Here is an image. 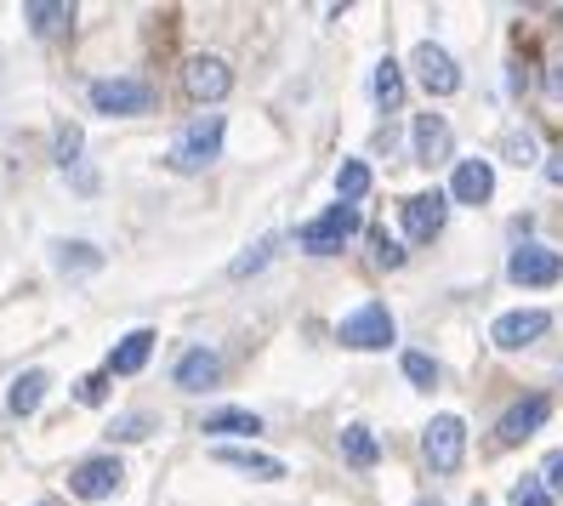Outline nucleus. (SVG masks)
I'll use <instances>...</instances> for the list:
<instances>
[{
    "instance_id": "obj_1",
    "label": "nucleus",
    "mask_w": 563,
    "mask_h": 506,
    "mask_svg": "<svg viewBox=\"0 0 563 506\" xmlns=\"http://www.w3.org/2000/svg\"><path fill=\"white\" fill-rule=\"evenodd\" d=\"M217 154H222V114H206L172 143V172H206Z\"/></svg>"
},
{
    "instance_id": "obj_2",
    "label": "nucleus",
    "mask_w": 563,
    "mask_h": 506,
    "mask_svg": "<svg viewBox=\"0 0 563 506\" xmlns=\"http://www.w3.org/2000/svg\"><path fill=\"white\" fill-rule=\"evenodd\" d=\"M353 233H358V206H342V199H336V206H330L319 222H308L302 233H296V245L313 251V256H336Z\"/></svg>"
},
{
    "instance_id": "obj_3",
    "label": "nucleus",
    "mask_w": 563,
    "mask_h": 506,
    "mask_svg": "<svg viewBox=\"0 0 563 506\" xmlns=\"http://www.w3.org/2000/svg\"><path fill=\"white\" fill-rule=\"evenodd\" d=\"M421 455H427L433 472H455L461 455H467V421L461 416H433L427 432H421Z\"/></svg>"
},
{
    "instance_id": "obj_4",
    "label": "nucleus",
    "mask_w": 563,
    "mask_h": 506,
    "mask_svg": "<svg viewBox=\"0 0 563 506\" xmlns=\"http://www.w3.org/2000/svg\"><path fill=\"white\" fill-rule=\"evenodd\" d=\"M336 336H342V348L382 353V348H393V314L382 308V301H364L358 314H347V319L336 324Z\"/></svg>"
},
{
    "instance_id": "obj_5",
    "label": "nucleus",
    "mask_w": 563,
    "mask_h": 506,
    "mask_svg": "<svg viewBox=\"0 0 563 506\" xmlns=\"http://www.w3.org/2000/svg\"><path fill=\"white\" fill-rule=\"evenodd\" d=\"M444 217H450V194H439V188H421V194H410L405 206H399V222H405V233H410L416 245L439 240Z\"/></svg>"
},
{
    "instance_id": "obj_6",
    "label": "nucleus",
    "mask_w": 563,
    "mask_h": 506,
    "mask_svg": "<svg viewBox=\"0 0 563 506\" xmlns=\"http://www.w3.org/2000/svg\"><path fill=\"white\" fill-rule=\"evenodd\" d=\"M228 86H234V69L217 57V52H200L183 63V91L194 97V103H222Z\"/></svg>"
},
{
    "instance_id": "obj_7",
    "label": "nucleus",
    "mask_w": 563,
    "mask_h": 506,
    "mask_svg": "<svg viewBox=\"0 0 563 506\" xmlns=\"http://www.w3.org/2000/svg\"><path fill=\"white\" fill-rule=\"evenodd\" d=\"M410 69H416V80L433 91V97H455L461 91V69H455V57L444 52V46H433V41H421L416 52H410Z\"/></svg>"
},
{
    "instance_id": "obj_8",
    "label": "nucleus",
    "mask_w": 563,
    "mask_h": 506,
    "mask_svg": "<svg viewBox=\"0 0 563 506\" xmlns=\"http://www.w3.org/2000/svg\"><path fill=\"white\" fill-rule=\"evenodd\" d=\"M552 330V314H541V308H518V314H501L489 324V342L501 348V353H518V348H529V342H541V336Z\"/></svg>"
},
{
    "instance_id": "obj_9",
    "label": "nucleus",
    "mask_w": 563,
    "mask_h": 506,
    "mask_svg": "<svg viewBox=\"0 0 563 506\" xmlns=\"http://www.w3.org/2000/svg\"><path fill=\"white\" fill-rule=\"evenodd\" d=\"M91 109L97 114H143V109H154V91L143 80H91Z\"/></svg>"
},
{
    "instance_id": "obj_10",
    "label": "nucleus",
    "mask_w": 563,
    "mask_h": 506,
    "mask_svg": "<svg viewBox=\"0 0 563 506\" xmlns=\"http://www.w3.org/2000/svg\"><path fill=\"white\" fill-rule=\"evenodd\" d=\"M120 484H125V466H120L114 455H91V461H80V466L69 472V490H75L80 501H109Z\"/></svg>"
},
{
    "instance_id": "obj_11",
    "label": "nucleus",
    "mask_w": 563,
    "mask_h": 506,
    "mask_svg": "<svg viewBox=\"0 0 563 506\" xmlns=\"http://www.w3.org/2000/svg\"><path fill=\"white\" fill-rule=\"evenodd\" d=\"M512 285H558L563 279V256L547 251V245H518L512 262H507Z\"/></svg>"
},
{
    "instance_id": "obj_12",
    "label": "nucleus",
    "mask_w": 563,
    "mask_h": 506,
    "mask_svg": "<svg viewBox=\"0 0 563 506\" xmlns=\"http://www.w3.org/2000/svg\"><path fill=\"white\" fill-rule=\"evenodd\" d=\"M547 416H552V404H547L541 393H529V398H518L512 410L501 416V427H495V438H501V444H523V438H536V432L547 427Z\"/></svg>"
},
{
    "instance_id": "obj_13",
    "label": "nucleus",
    "mask_w": 563,
    "mask_h": 506,
    "mask_svg": "<svg viewBox=\"0 0 563 506\" xmlns=\"http://www.w3.org/2000/svg\"><path fill=\"white\" fill-rule=\"evenodd\" d=\"M410 138H416V160H421V165H444V160L455 154V131H450L444 114H416Z\"/></svg>"
},
{
    "instance_id": "obj_14",
    "label": "nucleus",
    "mask_w": 563,
    "mask_h": 506,
    "mask_svg": "<svg viewBox=\"0 0 563 506\" xmlns=\"http://www.w3.org/2000/svg\"><path fill=\"white\" fill-rule=\"evenodd\" d=\"M172 376H177V387H183V393H211V387L222 382V359H217L211 348H188V353L177 359Z\"/></svg>"
},
{
    "instance_id": "obj_15",
    "label": "nucleus",
    "mask_w": 563,
    "mask_h": 506,
    "mask_svg": "<svg viewBox=\"0 0 563 506\" xmlns=\"http://www.w3.org/2000/svg\"><path fill=\"white\" fill-rule=\"evenodd\" d=\"M489 194H495L489 160H461V165H455V177H450V199H461V206H484Z\"/></svg>"
},
{
    "instance_id": "obj_16",
    "label": "nucleus",
    "mask_w": 563,
    "mask_h": 506,
    "mask_svg": "<svg viewBox=\"0 0 563 506\" xmlns=\"http://www.w3.org/2000/svg\"><path fill=\"white\" fill-rule=\"evenodd\" d=\"M23 18H29V29H35L41 41H57V35H69L75 7H69V0H29Z\"/></svg>"
},
{
    "instance_id": "obj_17",
    "label": "nucleus",
    "mask_w": 563,
    "mask_h": 506,
    "mask_svg": "<svg viewBox=\"0 0 563 506\" xmlns=\"http://www.w3.org/2000/svg\"><path fill=\"white\" fill-rule=\"evenodd\" d=\"M217 461H222V466H234V472H245V479H262V484L285 479V461H279V455H256V450H234V444H217Z\"/></svg>"
},
{
    "instance_id": "obj_18",
    "label": "nucleus",
    "mask_w": 563,
    "mask_h": 506,
    "mask_svg": "<svg viewBox=\"0 0 563 506\" xmlns=\"http://www.w3.org/2000/svg\"><path fill=\"white\" fill-rule=\"evenodd\" d=\"M148 359H154V330H131L125 342L109 353V370H114V376H143Z\"/></svg>"
},
{
    "instance_id": "obj_19",
    "label": "nucleus",
    "mask_w": 563,
    "mask_h": 506,
    "mask_svg": "<svg viewBox=\"0 0 563 506\" xmlns=\"http://www.w3.org/2000/svg\"><path fill=\"white\" fill-rule=\"evenodd\" d=\"M46 387H52V376H46V370H23V376L12 382V416H35L41 410V404H46Z\"/></svg>"
},
{
    "instance_id": "obj_20",
    "label": "nucleus",
    "mask_w": 563,
    "mask_h": 506,
    "mask_svg": "<svg viewBox=\"0 0 563 506\" xmlns=\"http://www.w3.org/2000/svg\"><path fill=\"white\" fill-rule=\"evenodd\" d=\"M200 427H206L211 438H256V432H262V416H256V410H211Z\"/></svg>"
},
{
    "instance_id": "obj_21",
    "label": "nucleus",
    "mask_w": 563,
    "mask_h": 506,
    "mask_svg": "<svg viewBox=\"0 0 563 506\" xmlns=\"http://www.w3.org/2000/svg\"><path fill=\"white\" fill-rule=\"evenodd\" d=\"M342 455H347V466H358V472H371L376 461H382V444H376V432L371 427H342Z\"/></svg>"
},
{
    "instance_id": "obj_22",
    "label": "nucleus",
    "mask_w": 563,
    "mask_h": 506,
    "mask_svg": "<svg viewBox=\"0 0 563 506\" xmlns=\"http://www.w3.org/2000/svg\"><path fill=\"white\" fill-rule=\"evenodd\" d=\"M376 103L393 114V109H405V69L393 57H382L376 63Z\"/></svg>"
},
{
    "instance_id": "obj_23",
    "label": "nucleus",
    "mask_w": 563,
    "mask_h": 506,
    "mask_svg": "<svg viewBox=\"0 0 563 506\" xmlns=\"http://www.w3.org/2000/svg\"><path fill=\"white\" fill-rule=\"evenodd\" d=\"M57 267H63V274H97V267H103V251H91L80 240H63L57 245Z\"/></svg>"
},
{
    "instance_id": "obj_24",
    "label": "nucleus",
    "mask_w": 563,
    "mask_h": 506,
    "mask_svg": "<svg viewBox=\"0 0 563 506\" xmlns=\"http://www.w3.org/2000/svg\"><path fill=\"white\" fill-rule=\"evenodd\" d=\"M336 194H342V206H358V199L371 194V165H364V160H347L342 172H336Z\"/></svg>"
},
{
    "instance_id": "obj_25",
    "label": "nucleus",
    "mask_w": 563,
    "mask_h": 506,
    "mask_svg": "<svg viewBox=\"0 0 563 506\" xmlns=\"http://www.w3.org/2000/svg\"><path fill=\"white\" fill-rule=\"evenodd\" d=\"M80 143H86V138H80V125L63 120V125H57V138H52V160L63 165V172H75V165H80Z\"/></svg>"
},
{
    "instance_id": "obj_26",
    "label": "nucleus",
    "mask_w": 563,
    "mask_h": 506,
    "mask_svg": "<svg viewBox=\"0 0 563 506\" xmlns=\"http://www.w3.org/2000/svg\"><path fill=\"white\" fill-rule=\"evenodd\" d=\"M512 506H552V490L541 472H523V479L512 484Z\"/></svg>"
},
{
    "instance_id": "obj_27",
    "label": "nucleus",
    "mask_w": 563,
    "mask_h": 506,
    "mask_svg": "<svg viewBox=\"0 0 563 506\" xmlns=\"http://www.w3.org/2000/svg\"><path fill=\"white\" fill-rule=\"evenodd\" d=\"M501 148H507V160H512V165H536V160H541V154H536V138H529V131H507Z\"/></svg>"
},
{
    "instance_id": "obj_28",
    "label": "nucleus",
    "mask_w": 563,
    "mask_h": 506,
    "mask_svg": "<svg viewBox=\"0 0 563 506\" xmlns=\"http://www.w3.org/2000/svg\"><path fill=\"white\" fill-rule=\"evenodd\" d=\"M405 376H410L416 387H439V364L427 359V353H405Z\"/></svg>"
},
{
    "instance_id": "obj_29",
    "label": "nucleus",
    "mask_w": 563,
    "mask_h": 506,
    "mask_svg": "<svg viewBox=\"0 0 563 506\" xmlns=\"http://www.w3.org/2000/svg\"><path fill=\"white\" fill-rule=\"evenodd\" d=\"M274 245H279V240H256V251H245V256L234 262V279H245V274H256V267H262V262H268V256H274Z\"/></svg>"
},
{
    "instance_id": "obj_30",
    "label": "nucleus",
    "mask_w": 563,
    "mask_h": 506,
    "mask_svg": "<svg viewBox=\"0 0 563 506\" xmlns=\"http://www.w3.org/2000/svg\"><path fill=\"white\" fill-rule=\"evenodd\" d=\"M154 432V421L148 416H125V421H114L109 427V438H120V444H131V438H148Z\"/></svg>"
},
{
    "instance_id": "obj_31",
    "label": "nucleus",
    "mask_w": 563,
    "mask_h": 506,
    "mask_svg": "<svg viewBox=\"0 0 563 506\" xmlns=\"http://www.w3.org/2000/svg\"><path fill=\"white\" fill-rule=\"evenodd\" d=\"M75 398H80V404H109V376H86V382L75 387Z\"/></svg>"
},
{
    "instance_id": "obj_32",
    "label": "nucleus",
    "mask_w": 563,
    "mask_h": 506,
    "mask_svg": "<svg viewBox=\"0 0 563 506\" xmlns=\"http://www.w3.org/2000/svg\"><path fill=\"white\" fill-rule=\"evenodd\" d=\"M376 262H382V267H399V262H405V251H399V245H393L387 233H382V240H376Z\"/></svg>"
},
{
    "instance_id": "obj_33",
    "label": "nucleus",
    "mask_w": 563,
    "mask_h": 506,
    "mask_svg": "<svg viewBox=\"0 0 563 506\" xmlns=\"http://www.w3.org/2000/svg\"><path fill=\"white\" fill-rule=\"evenodd\" d=\"M541 479H547V490H552V495H563V455H552V461H547Z\"/></svg>"
},
{
    "instance_id": "obj_34",
    "label": "nucleus",
    "mask_w": 563,
    "mask_h": 506,
    "mask_svg": "<svg viewBox=\"0 0 563 506\" xmlns=\"http://www.w3.org/2000/svg\"><path fill=\"white\" fill-rule=\"evenodd\" d=\"M547 177H552V183L563 188V154H558V160H547Z\"/></svg>"
},
{
    "instance_id": "obj_35",
    "label": "nucleus",
    "mask_w": 563,
    "mask_h": 506,
    "mask_svg": "<svg viewBox=\"0 0 563 506\" xmlns=\"http://www.w3.org/2000/svg\"><path fill=\"white\" fill-rule=\"evenodd\" d=\"M421 506H433V501H421Z\"/></svg>"
},
{
    "instance_id": "obj_36",
    "label": "nucleus",
    "mask_w": 563,
    "mask_h": 506,
    "mask_svg": "<svg viewBox=\"0 0 563 506\" xmlns=\"http://www.w3.org/2000/svg\"><path fill=\"white\" fill-rule=\"evenodd\" d=\"M41 506H52V501H41Z\"/></svg>"
},
{
    "instance_id": "obj_37",
    "label": "nucleus",
    "mask_w": 563,
    "mask_h": 506,
    "mask_svg": "<svg viewBox=\"0 0 563 506\" xmlns=\"http://www.w3.org/2000/svg\"><path fill=\"white\" fill-rule=\"evenodd\" d=\"M473 506H484V501H473Z\"/></svg>"
}]
</instances>
